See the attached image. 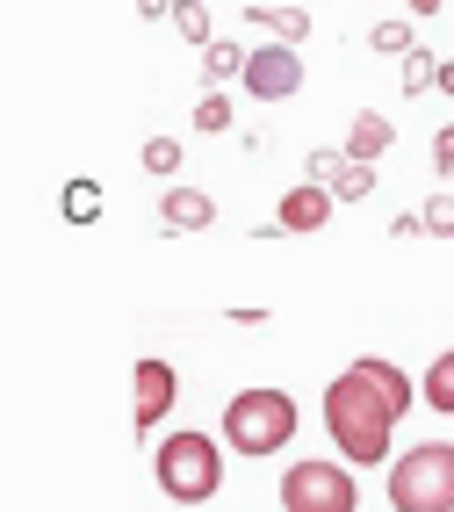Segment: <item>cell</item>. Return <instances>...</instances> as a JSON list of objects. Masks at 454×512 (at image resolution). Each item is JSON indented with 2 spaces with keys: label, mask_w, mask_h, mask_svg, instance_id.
Returning a JSON list of instances; mask_svg holds the SVG:
<instances>
[{
  "label": "cell",
  "mask_w": 454,
  "mask_h": 512,
  "mask_svg": "<svg viewBox=\"0 0 454 512\" xmlns=\"http://www.w3.org/2000/svg\"><path fill=\"white\" fill-rule=\"evenodd\" d=\"M411 404H418L411 375L397 361H382V354H361V361H346V375H332V390H325V433L354 469H375V462H390V440H397Z\"/></svg>",
  "instance_id": "6da1fadb"
},
{
  "label": "cell",
  "mask_w": 454,
  "mask_h": 512,
  "mask_svg": "<svg viewBox=\"0 0 454 512\" xmlns=\"http://www.w3.org/2000/svg\"><path fill=\"white\" fill-rule=\"evenodd\" d=\"M152 476H159V491L195 512L224 491V440H209V433H166L159 448H152Z\"/></svg>",
  "instance_id": "7a4b0ae2"
},
{
  "label": "cell",
  "mask_w": 454,
  "mask_h": 512,
  "mask_svg": "<svg viewBox=\"0 0 454 512\" xmlns=\"http://www.w3.org/2000/svg\"><path fill=\"white\" fill-rule=\"evenodd\" d=\"M289 440H296V397L289 390H238L224 404V448L231 455L267 462V455H282Z\"/></svg>",
  "instance_id": "3957f363"
},
{
  "label": "cell",
  "mask_w": 454,
  "mask_h": 512,
  "mask_svg": "<svg viewBox=\"0 0 454 512\" xmlns=\"http://www.w3.org/2000/svg\"><path fill=\"white\" fill-rule=\"evenodd\" d=\"M390 512H454V440H418L390 462Z\"/></svg>",
  "instance_id": "277c9868"
},
{
  "label": "cell",
  "mask_w": 454,
  "mask_h": 512,
  "mask_svg": "<svg viewBox=\"0 0 454 512\" xmlns=\"http://www.w3.org/2000/svg\"><path fill=\"white\" fill-rule=\"evenodd\" d=\"M282 512H361V484H354V462H289L282 469Z\"/></svg>",
  "instance_id": "5b68a950"
},
{
  "label": "cell",
  "mask_w": 454,
  "mask_h": 512,
  "mask_svg": "<svg viewBox=\"0 0 454 512\" xmlns=\"http://www.w3.org/2000/svg\"><path fill=\"white\" fill-rule=\"evenodd\" d=\"M130 375H137L130 426H137V433H159V426H166V412L181 404V368H173V361H159V354H145V361H137Z\"/></svg>",
  "instance_id": "8992f818"
},
{
  "label": "cell",
  "mask_w": 454,
  "mask_h": 512,
  "mask_svg": "<svg viewBox=\"0 0 454 512\" xmlns=\"http://www.w3.org/2000/svg\"><path fill=\"white\" fill-rule=\"evenodd\" d=\"M246 94H253V101H289V94H303V58H296V44L253 51V58H246Z\"/></svg>",
  "instance_id": "52a82bcc"
},
{
  "label": "cell",
  "mask_w": 454,
  "mask_h": 512,
  "mask_svg": "<svg viewBox=\"0 0 454 512\" xmlns=\"http://www.w3.org/2000/svg\"><path fill=\"white\" fill-rule=\"evenodd\" d=\"M332 181H296L282 202H274V231H325L332 224Z\"/></svg>",
  "instance_id": "ba28073f"
},
{
  "label": "cell",
  "mask_w": 454,
  "mask_h": 512,
  "mask_svg": "<svg viewBox=\"0 0 454 512\" xmlns=\"http://www.w3.org/2000/svg\"><path fill=\"white\" fill-rule=\"evenodd\" d=\"M217 224V202L202 188H166L159 195V231H209Z\"/></svg>",
  "instance_id": "9c48e42d"
},
{
  "label": "cell",
  "mask_w": 454,
  "mask_h": 512,
  "mask_svg": "<svg viewBox=\"0 0 454 512\" xmlns=\"http://www.w3.org/2000/svg\"><path fill=\"white\" fill-rule=\"evenodd\" d=\"M397 145V130H390V116H382V109H361L354 123H346V159H382V152H390Z\"/></svg>",
  "instance_id": "30bf717a"
},
{
  "label": "cell",
  "mask_w": 454,
  "mask_h": 512,
  "mask_svg": "<svg viewBox=\"0 0 454 512\" xmlns=\"http://www.w3.org/2000/svg\"><path fill=\"white\" fill-rule=\"evenodd\" d=\"M418 397H426L440 419H454V347H447V354H433V368L418 375Z\"/></svg>",
  "instance_id": "8fae6325"
},
{
  "label": "cell",
  "mask_w": 454,
  "mask_h": 512,
  "mask_svg": "<svg viewBox=\"0 0 454 512\" xmlns=\"http://www.w3.org/2000/svg\"><path fill=\"white\" fill-rule=\"evenodd\" d=\"M246 58H253V51H238V44H224V37H209V44H202V73H209V87L246 80Z\"/></svg>",
  "instance_id": "7c38bea8"
},
{
  "label": "cell",
  "mask_w": 454,
  "mask_h": 512,
  "mask_svg": "<svg viewBox=\"0 0 454 512\" xmlns=\"http://www.w3.org/2000/svg\"><path fill=\"white\" fill-rule=\"evenodd\" d=\"M253 29H274V44H303L310 37V15L303 8H246Z\"/></svg>",
  "instance_id": "4fadbf2b"
},
{
  "label": "cell",
  "mask_w": 454,
  "mask_h": 512,
  "mask_svg": "<svg viewBox=\"0 0 454 512\" xmlns=\"http://www.w3.org/2000/svg\"><path fill=\"white\" fill-rule=\"evenodd\" d=\"M166 22L181 29V37H188L195 51H202L209 37H217V29H209V8H202V0H173V15H166Z\"/></svg>",
  "instance_id": "5bb4252c"
},
{
  "label": "cell",
  "mask_w": 454,
  "mask_h": 512,
  "mask_svg": "<svg viewBox=\"0 0 454 512\" xmlns=\"http://www.w3.org/2000/svg\"><path fill=\"white\" fill-rule=\"evenodd\" d=\"M332 195H339V202H361V195H375V166H368V159H346L339 174H332Z\"/></svg>",
  "instance_id": "9a60e30c"
},
{
  "label": "cell",
  "mask_w": 454,
  "mask_h": 512,
  "mask_svg": "<svg viewBox=\"0 0 454 512\" xmlns=\"http://www.w3.org/2000/svg\"><path fill=\"white\" fill-rule=\"evenodd\" d=\"M101 217V188L94 181H65V224H94Z\"/></svg>",
  "instance_id": "2e32d148"
},
{
  "label": "cell",
  "mask_w": 454,
  "mask_h": 512,
  "mask_svg": "<svg viewBox=\"0 0 454 512\" xmlns=\"http://www.w3.org/2000/svg\"><path fill=\"white\" fill-rule=\"evenodd\" d=\"M433 87H440V58L404 51V94H433Z\"/></svg>",
  "instance_id": "e0dca14e"
},
{
  "label": "cell",
  "mask_w": 454,
  "mask_h": 512,
  "mask_svg": "<svg viewBox=\"0 0 454 512\" xmlns=\"http://www.w3.org/2000/svg\"><path fill=\"white\" fill-rule=\"evenodd\" d=\"M195 130L224 138V130H231V101H224V94H202V101H195Z\"/></svg>",
  "instance_id": "ac0fdd59"
},
{
  "label": "cell",
  "mask_w": 454,
  "mask_h": 512,
  "mask_svg": "<svg viewBox=\"0 0 454 512\" xmlns=\"http://www.w3.org/2000/svg\"><path fill=\"white\" fill-rule=\"evenodd\" d=\"M368 44H375L382 58H390V51H397V58L418 51V44H411V22H382V29H368Z\"/></svg>",
  "instance_id": "d6986e66"
},
{
  "label": "cell",
  "mask_w": 454,
  "mask_h": 512,
  "mask_svg": "<svg viewBox=\"0 0 454 512\" xmlns=\"http://www.w3.org/2000/svg\"><path fill=\"white\" fill-rule=\"evenodd\" d=\"M145 174H181V145H173V138H152V145H145Z\"/></svg>",
  "instance_id": "ffe728a7"
},
{
  "label": "cell",
  "mask_w": 454,
  "mask_h": 512,
  "mask_svg": "<svg viewBox=\"0 0 454 512\" xmlns=\"http://www.w3.org/2000/svg\"><path fill=\"white\" fill-rule=\"evenodd\" d=\"M426 231H440V238H454V195H440V202H426Z\"/></svg>",
  "instance_id": "44dd1931"
},
{
  "label": "cell",
  "mask_w": 454,
  "mask_h": 512,
  "mask_svg": "<svg viewBox=\"0 0 454 512\" xmlns=\"http://www.w3.org/2000/svg\"><path fill=\"white\" fill-rule=\"evenodd\" d=\"M433 166H440V174H454V123L433 130Z\"/></svg>",
  "instance_id": "7402d4cb"
},
{
  "label": "cell",
  "mask_w": 454,
  "mask_h": 512,
  "mask_svg": "<svg viewBox=\"0 0 454 512\" xmlns=\"http://www.w3.org/2000/svg\"><path fill=\"white\" fill-rule=\"evenodd\" d=\"M339 166H346V152H310V181H332Z\"/></svg>",
  "instance_id": "603a6c76"
},
{
  "label": "cell",
  "mask_w": 454,
  "mask_h": 512,
  "mask_svg": "<svg viewBox=\"0 0 454 512\" xmlns=\"http://www.w3.org/2000/svg\"><path fill=\"white\" fill-rule=\"evenodd\" d=\"M404 8H411L418 22H426V15H440V8H447V0H404Z\"/></svg>",
  "instance_id": "cb8c5ba5"
},
{
  "label": "cell",
  "mask_w": 454,
  "mask_h": 512,
  "mask_svg": "<svg viewBox=\"0 0 454 512\" xmlns=\"http://www.w3.org/2000/svg\"><path fill=\"white\" fill-rule=\"evenodd\" d=\"M433 94H454V58H440V87Z\"/></svg>",
  "instance_id": "d4e9b609"
},
{
  "label": "cell",
  "mask_w": 454,
  "mask_h": 512,
  "mask_svg": "<svg viewBox=\"0 0 454 512\" xmlns=\"http://www.w3.org/2000/svg\"><path fill=\"white\" fill-rule=\"evenodd\" d=\"M137 15H173V0H137Z\"/></svg>",
  "instance_id": "484cf974"
}]
</instances>
